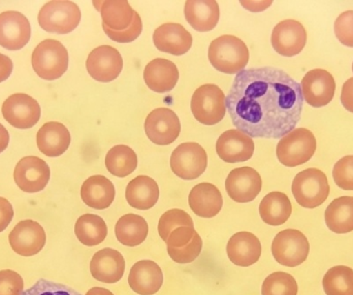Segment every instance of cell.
<instances>
[{
	"mask_svg": "<svg viewBox=\"0 0 353 295\" xmlns=\"http://www.w3.org/2000/svg\"><path fill=\"white\" fill-rule=\"evenodd\" d=\"M10 247L21 256H34L43 250L46 232L43 226L32 220L19 222L8 236Z\"/></svg>",
	"mask_w": 353,
	"mask_h": 295,
	"instance_id": "9a60e30c",
	"label": "cell"
},
{
	"mask_svg": "<svg viewBox=\"0 0 353 295\" xmlns=\"http://www.w3.org/2000/svg\"><path fill=\"white\" fill-rule=\"evenodd\" d=\"M292 207L288 195L274 191L263 197L259 205V215L265 223L279 226L285 223L292 215Z\"/></svg>",
	"mask_w": 353,
	"mask_h": 295,
	"instance_id": "4dcf8cb0",
	"label": "cell"
},
{
	"mask_svg": "<svg viewBox=\"0 0 353 295\" xmlns=\"http://www.w3.org/2000/svg\"><path fill=\"white\" fill-rule=\"evenodd\" d=\"M147 86L157 93H167L175 88L179 80V70L171 60L157 58L147 64L144 70Z\"/></svg>",
	"mask_w": 353,
	"mask_h": 295,
	"instance_id": "d4e9b609",
	"label": "cell"
},
{
	"mask_svg": "<svg viewBox=\"0 0 353 295\" xmlns=\"http://www.w3.org/2000/svg\"><path fill=\"white\" fill-rule=\"evenodd\" d=\"M103 31L105 32V34H107L108 37L112 39V41H116V43H132V41H136V39L140 37L141 33H142V19H141L140 14L136 12H134V21H132L130 26L128 27V29H125V30H113V29L109 28V27H107L103 24Z\"/></svg>",
	"mask_w": 353,
	"mask_h": 295,
	"instance_id": "ab89813d",
	"label": "cell"
},
{
	"mask_svg": "<svg viewBox=\"0 0 353 295\" xmlns=\"http://www.w3.org/2000/svg\"><path fill=\"white\" fill-rule=\"evenodd\" d=\"M190 105L195 119L203 125H215L225 116V95L214 84H205L197 88L193 93Z\"/></svg>",
	"mask_w": 353,
	"mask_h": 295,
	"instance_id": "52a82bcc",
	"label": "cell"
},
{
	"mask_svg": "<svg viewBox=\"0 0 353 295\" xmlns=\"http://www.w3.org/2000/svg\"><path fill=\"white\" fill-rule=\"evenodd\" d=\"M292 191L301 207L315 209L329 197V181L325 172L317 168H308L296 174Z\"/></svg>",
	"mask_w": 353,
	"mask_h": 295,
	"instance_id": "277c9868",
	"label": "cell"
},
{
	"mask_svg": "<svg viewBox=\"0 0 353 295\" xmlns=\"http://www.w3.org/2000/svg\"><path fill=\"white\" fill-rule=\"evenodd\" d=\"M271 41L278 54L292 57L300 54L306 45V29L298 21H282L273 29Z\"/></svg>",
	"mask_w": 353,
	"mask_h": 295,
	"instance_id": "2e32d148",
	"label": "cell"
},
{
	"mask_svg": "<svg viewBox=\"0 0 353 295\" xmlns=\"http://www.w3.org/2000/svg\"><path fill=\"white\" fill-rule=\"evenodd\" d=\"M22 295H82L80 292L63 284L56 283L49 280L41 279Z\"/></svg>",
	"mask_w": 353,
	"mask_h": 295,
	"instance_id": "60d3db41",
	"label": "cell"
},
{
	"mask_svg": "<svg viewBox=\"0 0 353 295\" xmlns=\"http://www.w3.org/2000/svg\"><path fill=\"white\" fill-rule=\"evenodd\" d=\"M128 284L132 292L139 295L157 294L163 284V271L154 261H138L130 269Z\"/></svg>",
	"mask_w": 353,
	"mask_h": 295,
	"instance_id": "603a6c76",
	"label": "cell"
},
{
	"mask_svg": "<svg viewBox=\"0 0 353 295\" xmlns=\"http://www.w3.org/2000/svg\"><path fill=\"white\" fill-rule=\"evenodd\" d=\"M14 217V209L8 199L0 197V232L6 230Z\"/></svg>",
	"mask_w": 353,
	"mask_h": 295,
	"instance_id": "bcb514c9",
	"label": "cell"
},
{
	"mask_svg": "<svg viewBox=\"0 0 353 295\" xmlns=\"http://www.w3.org/2000/svg\"><path fill=\"white\" fill-rule=\"evenodd\" d=\"M310 245L303 232L296 230L280 232L272 244V254L281 265L296 267L308 258Z\"/></svg>",
	"mask_w": 353,
	"mask_h": 295,
	"instance_id": "ba28073f",
	"label": "cell"
},
{
	"mask_svg": "<svg viewBox=\"0 0 353 295\" xmlns=\"http://www.w3.org/2000/svg\"><path fill=\"white\" fill-rule=\"evenodd\" d=\"M74 234L78 240L85 246H97L107 238V224L99 216L94 214H85L76 222Z\"/></svg>",
	"mask_w": 353,
	"mask_h": 295,
	"instance_id": "836d02e7",
	"label": "cell"
},
{
	"mask_svg": "<svg viewBox=\"0 0 353 295\" xmlns=\"http://www.w3.org/2000/svg\"><path fill=\"white\" fill-rule=\"evenodd\" d=\"M12 68L14 65L10 58L0 54V83L8 80V77L12 74Z\"/></svg>",
	"mask_w": 353,
	"mask_h": 295,
	"instance_id": "c3c4849f",
	"label": "cell"
},
{
	"mask_svg": "<svg viewBox=\"0 0 353 295\" xmlns=\"http://www.w3.org/2000/svg\"><path fill=\"white\" fill-rule=\"evenodd\" d=\"M31 37L30 23L19 12L0 14V45L10 51L24 48Z\"/></svg>",
	"mask_w": 353,
	"mask_h": 295,
	"instance_id": "ac0fdd59",
	"label": "cell"
},
{
	"mask_svg": "<svg viewBox=\"0 0 353 295\" xmlns=\"http://www.w3.org/2000/svg\"><path fill=\"white\" fill-rule=\"evenodd\" d=\"M219 158L228 163H238L250 159L254 153L252 138L238 130H226L216 143Z\"/></svg>",
	"mask_w": 353,
	"mask_h": 295,
	"instance_id": "d6986e66",
	"label": "cell"
},
{
	"mask_svg": "<svg viewBox=\"0 0 353 295\" xmlns=\"http://www.w3.org/2000/svg\"><path fill=\"white\" fill-rule=\"evenodd\" d=\"M115 186L105 176H92L85 181L81 197L88 207L95 210L108 209L115 199Z\"/></svg>",
	"mask_w": 353,
	"mask_h": 295,
	"instance_id": "83f0119b",
	"label": "cell"
},
{
	"mask_svg": "<svg viewBox=\"0 0 353 295\" xmlns=\"http://www.w3.org/2000/svg\"><path fill=\"white\" fill-rule=\"evenodd\" d=\"M352 70H353V64H352Z\"/></svg>",
	"mask_w": 353,
	"mask_h": 295,
	"instance_id": "816d5d0a",
	"label": "cell"
},
{
	"mask_svg": "<svg viewBox=\"0 0 353 295\" xmlns=\"http://www.w3.org/2000/svg\"><path fill=\"white\" fill-rule=\"evenodd\" d=\"M210 63L218 72L238 74L249 61L246 43L234 35H222L212 41L208 51Z\"/></svg>",
	"mask_w": 353,
	"mask_h": 295,
	"instance_id": "7a4b0ae2",
	"label": "cell"
},
{
	"mask_svg": "<svg viewBox=\"0 0 353 295\" xmlns=\"http://www.w3.org/2000/svg\"><path fill=\"white\" fill-rule=\"evenodd\" d=\"M148 223L142 216L128 214L122 216L115 226L116 238L124 246L137 247L148 236Z\"/></svg>",
	"mask_w": 353,
	"mask_h": 295,
	"instance_id": "d6a6232c",
	"label": "cell"
},
{
	"mask_svg": "<svg viewBox=\"0 0 353 295\" xmlns=\"http://www.w3.org/2000/svg\"><path fill=\"white\" fill-rule=\"evenodd\" d=\"M188 203L195 215L201 218H213L221 211L223 199L215 185L201 183L191 189Z\"/></svg>",
	"mask_w": 353,
	"mask_h": 295,
	"instance_id": "cb8c5ba5",
	"label": "cell"
},
{
	"mask_svg": "<svg viewBox=\"0 0 353 295\" xmlns=\"http://www.w3.org/2000/svg\"><path fill=\"white\" fill-rule=\"evenodd\" d=\"M4 119L19 130L33 128L41 118V107L32 97L17 93L8 97L2 105Z\"/></svg>",
	"mask_w": 353,
	"mask_h": 295,
	"instance_id": "8fae6325",
	"label": "cell"
},
{
	"mask_svg": "<svg viewBox=\"0 0 353 295\" xmlns=\"http://www.w3.org/2000/svg\"><path fill=\"white\" fill-rule=\"evenodd\" d=\"M105 166L113 176L125 178L136 170L138 157L132 148L125 145H118L108 152Z\"/></svg>",
	"mask_w": 353,
	"mask_h": 295,
	"instance_id": "e575fe53",
	"label": "cell"
},
{
	"mask_svg": "<svg viewBox=\"0 0 353 295\" xmlns=\"http://www.w3.org/2000/svg\"><path fill=\"white\" fill-rule=\"evenodd\" d=\"M86 295H114L110 290L101 287H93L87 292Z\"/></svg>",
	"mask_w": 353,
	"mask_h": 295,
	"instance_id": "f907efd6",
	"label": "cell"
},
{
	"mask_svg": "<svg viewBox=\"0 0 353 295\" xmlns=\"http://www.w3.org/2000/svg\"><path fill=\"white\" fill-rule=\"evenodd\" d=\"M226 253L234 265L251 267L261 258V244L259 238L251 232H236L228 241Z\"/></svg>",
	"mask_w": 353,
	"mask_h": 295,
	"instance_id": "7402d4cb",
	"label": "cell"
},
{
	"mask_svg": "<svg viewBox=\"0 0 353 295\" xmlns=\"http://www.w3.org/2000/svg\"><path fill=\"white\" fill-rule=\"evenodd\" d=\"M145 132L153 144L168 146L173 144L180 134V120L172 110L159 108L147 116Z\"/></svg>",
	"mask_w": 353,
	"mask_h": 295,
	"instance_id": "30bf717a",
	"label": "cell"
},
{
	"mask_svg": "<svg viewBox=\"0 0 353 295\" xmlns=\"http://www.w3.org/2000/svg\"><path fill=\"white\" fill-rule=\"evenodd\" d=\"M125 197L130 207L137 210H150L159 201V185L150 176H137L128 183Z\"/></svg>",
	"mask_w": 353,
	"mask_h": 295,
	"instance_id": "f1b7e54d",
	"label": "cell"
},
{
	"mask_svg": "<svg viewBox=\"0 0 353 295\" xmlns=\"http://www.w3.org/2000/svg\"><path fill=\"white\" fill-rule=\"evenodd\" d=\"M101 12L103 24L116 31L125 30L132 24L136 10L125 0L94 2Z\"/></svg>",
	"mask_w": 353,
	"mask_h": 295,
	"instance_id": "f546056e",
	"label": "cell"
},
{
	"mask_svg": "<svg viewBox=\"0 0 353 295\" xmlns=\"http://www.w3.org/2000/svg\"><path fill=\"white\" fill-rule=\"evenodd\" d=\"M325 223L335 234L353 232V196L334 199L325 210Z\"/></svg>",
	"mask_w": 353,
	"mask_h": 295,
	"instance_id": "1f68e13d",
	"label": "cell"
},
{
	"mask_svg": "<svg viewBox=\"0 0 353 295\" xmlns=\"http://www.w3.org/2000/svg\"><path fill=\"white\" fill-rule=\"evenodd\" d=\"M303 97L307 103L314 108L329 105L335 95L336 83L333 76L325 70H313L303 78Z\"/></svg>",
	"mask_w": 353,
	"mask_h": 295,
	"instance_id": "e0dca14e",
	"label": "cell"
},
{
	"mask_svg": "<svg viewBox=\"0 0 353 295\" xmlns=\"http://www.w3.org/2000/svg\"><path fill=\"white\" fill-rule=\"evenodd\" d=\"M333 176L339 188L353 190V155L338 160L334 166Z\"/></svg>",
	"mask_w": 353,
	"mask_h": 295,
	"instance_id": "b9f144b4",
	"label": "cell"
},
{
	"mask_svg": "<svg viewBox=\"0 0 353 295\" xmlns=\"http://www.w3.org/2000/svg\"><path fill=\"white\" fill-rule=\"evenodd\" d=\"M24 281L16 272L10 269L0 271V295H22Z\"/></svg>",
	"mask_w": 353,
	"mask_h": 295,
	"instance_id": "7bdbcfd3",
	"label": "cell"
},
{
	"mask_svg": "<svg viewBox=\"0 0 353 295\" xmlns=\"http://www.w3.org/2000/svg\"><path fill=\"white\" fill-rule=\"evenodd\" d=\"M184 14L193 29L199 32H208L218 24L219 6L215 0H188L185 3Z\"/></svg>",
	"mask_w": 353,
	"mask_h": 295,
	"instance_id": "484cf974",
	"label": "cell"
},
{
	"mask_svg": "<svg viewBox=\"0 0 353 295\" xmlns=\"http://www.w3.org/2000/svg\"><path fill=\"white\" fill-rule=\"evenodd\" d=\"M14 179L17 186L24 192H39L49 183V165L37 156H27L17 164Z\"/></svg>",
	"mask_w": 353,
	"mask_h": 295,
	"instance_id": "5bb4252c",
	"label": "cell"
},
{
	"mask_svg": "<svg viewBox=\"0 0 353 295\" xmlns=\"http://www.w3.org/2000/svg\"><path fill=\"white\" fill-rule=\"evenodd\" d=\"M298 283L290 274L276 272L265 278L261 287L263 295H298Z\"/></svg>",
	"mask_w": 353,
	"mask_h": 295,
	"instance_id": "8d00e7d4",
	"label": "cell"
},
{
	"mask_svg": "<svg viewBox=\"0 0 353 295\" xmlns=\"http://www.w3.org/2000/svg\"><path fill=\"white\" fill-rule=\"evenodd\" d=\"M37 147L48 157H58L68 149L70 134L59 122H48L37 134Z\"/></svg>",
	"mask_w": 353,
	"mask_h": 295,
	"instance_id": "4316f807",
	"label": "cell"
},
{
	"mask_svg": "<svg viewBox=\"0 0 353 295\" xmlns=\"http://www.w3.org/2000/svg\"><path fill=\"white\" fill-rule=\"evenodd\" d=\"M153 41L159 51L181 56L190 50L192 35L178 23H165L154 31Z\"/></svg>",
	"mask_w": 353,
	"mask_h": 295,
	"instance_id": "44dd1931",
	"label": "cell"
},
{
	"mask_svg": "<svg viewBox=\"0 0 353 295\" xmlns=\"http://www.w3.org/2000/svg\"><path fill=\"white\" fill-rule=\"evenodd\" d=\"M80 8L68 0L50 1L41 8L39 23L47 32L68 34L80 24Z\"/></svg>",
	"mask_w": 353,
	"mask_h": 295,
	"instance_id": "5b68a950",
	"label": "cell"
},
{
	"mask_svg": "<svg viewBox=\"0 0 353 295\" xmlns=\"http://www.w3.org/2000/svg\"><path fill=\"white\" fill-rule=\"evenodd\" d=\"M196 230L194 227H188V226H182V227L176 228L170 234L168 238V247L172 248L180 249L190 244L191 241L196 236Z\"/></svg>",
	"mask_w": 353,
	"mask_h": 295,
	"instance_id": "f6af8a7d",
	"label": "cell"
},
{
	"mask_svg": "<svg viewBox=\"0 0 353 295\" xmlns=\"http://www.w3.org/2000/svg\"><path fill=\"white\" fill-rule=\"evenodd\" d=\"M335 34L340 43L353 48V10H347L338 17L335 22Z\"/></svg>",
	"mask_w": 353,
	"mask_h": 295,
	"instance_id": "ee69618b",
	"label": "cell"
},
{
	"mask_svg": "<svg viewBox=\"0 0 353 295\" xmlns=\"http://www.w3.org/2000/svg\"><path fill=\"white\" fill-rule=\"evenodd\" d=\"M203 249V241L199 234L193 238L190 244L183 248L176 249L168 247L167 250L169 256L176 263L180 265H186V263H193L201 254Z\"/></svg>",
	"mask_w": 353,
	"mask_h": 295,
	"instance_id": "f35d334b",
	"label": "cell"
},
{
	"mask_svg": "<svg viewBox=\"0 0 353 295\" xmlns=\"http://www.w3.org/2000/svg\"><path fill=\"white\" fill-rule=\"evenodd\" d=\"M8 142H10V134L6 128L0 124V153L8 148Z\"/></svg>",
	"mask_w": 353,
	"mask_h": 295,
	"instance_id": "681fc988",
	"label": "cell"
},
{
	"mask_svg": "<svg viewBox=\"0 0 353 295\" xmlns=\"http://www.w3.org/2000/svg\"><path fill=\"white\" fill-rule=\"evenodd\" d=\"M316 151V139L310 130L296 128L280 140L277 157L283 165L296 167L312 158Z\"/></svg>",
	"mask_w": 353,
	"mask_h": 295,
	"instance_id": "8992f818",
	"label": "cell"
},
{
	"mask_svg": "<svg viewBox=\"0 0 353 295\" xmlns=\"http://www.w3.org/2000/svg\"><path fill=\"white\" fill-rule=\"evenodd\" d=\"M261 174L248 166L234 168L225 180L226 192L236 203H246L254 201L261 193Z\"/></svg>",
	"mask_w": 353,
	"mask_h": 295,
	"instance_id": "4fadbf2b",
	"label": "cell"
},
{
	"mask_svg": "<svg viewBox=\"0 0 353 295\" xmlns=\"http://www.w3.org/2000/svg\"><path fill=\"white\" fill-rule=\"evenodd\" d=\"M182 226H188V227H194L193 220L186 212L180 209H172L165 212L159 222V234L161 240L167 242L170 234L174 230Z\"/></svg>",
	"mask_w": 353,
	"mask_h": 295,
	"instance_id": "74e56055",
	"label": "cell"
},
{
	"mask_svg": "<svg viewBox=\"0 0 353 295\" xmlns=\"http://www.w3.org/2000/svg\"><path fill=\"white\" fill-rule=\"evenodd\" d=\"M208 156L205 149L196 143H184L174 150L171 168L183 180H195L205 172Z\"/></svg>",
	"mask_w": 353,
	"mask_h": 295,
	"instance_id": "9c48e42d",
	"label": "cell"
},
{
	"mask_svg": "<svg viewBox=\"0 0 353 295\" xmlns=\"http://www.w3.org/2000/svg\"><path fill=\"white\" fill-rule=\"evenodd\" d=\"M341 103L350 113H353V78L346 81L341 93Z\"/></svg>",
	"mask_w": 353,
	"mask_h": 295,
	"instance_id": "7dc6e473",
	"label": "cell"
},
{
	"mask_svg": "<svg viewBox=\"0 0 353 295\" xmlns=\"http://www.w3.org/2000/svg\"><path fill=\"white\" fill-rule=\"evenodd\" d=\"M31 63L39 78L47 81L57 80L68 70V50L60 41L46 39L35 48Z\"/></svg>",
	"mask_w": 353,
	"mask_h": 295,
	"instance_id": "3957f363",
	"label": "cell"
},
{
	"mask_svg": "<svg viewBox=\"0 0 353 295\" xmlns=\"http://www.w3.org/2000/svg\"><path fill=\"white\" fill-rule=\"evenodd\" d=\"M87 70L99 82L109 83L121 74L123 59L118 50L111 45L95 48L87 58Z\"/></svg>",
	"mask_w": 353,
	"mask_h": 295,
	"instance_id": "7c38bea8",
	"label": "cell"
},
{
	"mask_svg": "<svg viewBox=\"0 0 353 295\" xmlns=\"http://www.w3.org/2000/svg\"><path fill=\"white\" fill-rule=\"evenodd\" d=\"M90 272L97 281L107 284L117 283L125 272V259L115 249H103L93 255Z\"/></svg>",
	"mask_w": 353,
	"mask_h": 295,
	"instance_id": "ffe728a7",
	"label": "cell"
},
{
	"mask_svg": "<svg viewBox=\"0 0 353 295\" xmlns=\"http://www.w3.org/2000/svg\"><path fill=\"white\" fill-rule=\"evenodd\" d=\"M236 130L250 138L282 139L302 115V88L284 70L249 68L239 72L225 97Z\"/></svg>",
	"mask_w": 353,
	"mask_h": 295,
	"instance_id": "6da1fadb",
	"label": "cell"
},
{
	"mask_svg": "<svg viewBox=\"0 0 353 295\" xmlns=\"http://www.w3.org/2000/svg\"><path fill=\"white\" fill-rule=\"evenodd\" d=\"M327 295H353V269L345 265L332 267L323 280Z\"/></svg>",
	"mask_w": 353,
	"mask_h": 295,
	"instance_id": "d590c367",
	"label": "cell"
}]
</instances>
